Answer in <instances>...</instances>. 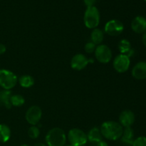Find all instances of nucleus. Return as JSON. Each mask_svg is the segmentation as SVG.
Wrapping results in <instances>:
<instances>
[{"mask_svg":"<svg viewBox=\"0 0 146 146\" xmlns=\"http://www.w3.org/2000/svg\"><path fill=\"white\" fill-rule=\"evenodd\" d=\"M100 131L105 138L110 141H116L122 136L123 128L115 121H106L102 123Z\"/></svg>","mask_w":146,"mask_h":146,"instance_id":"nucleus-1","label":"nucleus"},{"mask_svg":"<svg viewBox=\"0 0 146 146\" xmlns=\"http://www.w3.org/2000/svg\"><path fill=\"white\" fill-rule=\"evenodd\" d=\"M45 141L48 146H64L66 142V135L61 128H54L47 133Z\"/></svg>","mask_w":146,"mask_h":146,"instance_id":"nucleus-2","label":"nucleus"},{"mask_svg":"<svg viewBox=\"0 0 146 146\" xmlns=\"http://www.w3.org/2000/svg\"><path fill=\"white\" fill-rule=\"evenodd\" d=\"M84 24L88 29L96 28L100 22V13L98 9L94 7H87L84 14Z\"/></svg>","mask_w":146,"mask_h":146,"instance_id":"nucleus-3","label":"nucleus"},{"mask_svg":"<svg viewBox=\"0 0 146 146\" xmlns=\"http://www.w3.org/2000/svg\"><path fill=\"white\" fill-rule=\"evenodd\" d=\"M18 78L9 70L0 69V86L4 90H11L17 84Z\"/></svg>","mask_w":146,"mask_h":146,"instance_id":"nucleus-4","label":"nucleus"},{"mask_svg":"<svg viewBox=\"0 0 146 146\" xmlns=\"http://www.w3.org/2000/svg\"><path fill=\"white\" fill-rule=\"evenodd\" d=\"M68 140L72 146H84L88 141L86 134L78 128H73L68 131Z\"/></svg>","mask_w":146,"mask_h":146,"instance_id":"nucleus-5","label":"nucleus"},{"mask_svg":"<svg viewBox=\"0 0 146 146\" xmlns=\"http://www.w3.org/2000/svg\"><path fill=\"white\" fill-rule=\"evenodd\" d=\"M95 56L97 61L101 64H108L112 59V51L106 45L101 44L96 46L95 50Z\"/></svg>","mask_w":146,"mask_h":146,"instance_id":"nucleus-6","label":"nucleus"},{"mask_svg":"<svg viewBox=\"0 0 146 146\" xmlns=\"http://www.w3.org/2000/svg\"><path fill=\"white\" fill-rule=\"evenodd\" d=\"M105 32L112 36H116L122 34L124 30V25L121 21L112 19L108 21L104 27Z\"/></svg>","mask_w":146,"mask_h":146,"instance_id":"nucleus-7","label":"nucleus"},{"mask_svg":"<svg viewBox=\"0 0 146 146\" xmlns=\"http://www.w3.org/2000/svg\"><path fill=\"white\" fill-rule=\"evenodd\" d=\"M131 65V59L125 54H119L113 60V66L117 72L122 74L126 72Z\"/></svg>","mask_w":146,"mask_h":146,"instance_id":"nucleus-8","label":"nucleus"},{"mask_svg":"<svg viewBox=\"0 0 146 146\" xmlns=\"http://www.w3.org/2000/svg\"><path fill=\"white\" fill-rule=\"evenodd\" d=\"M42 116V111L40 107L32 106L26 112L25 118L27 122L31 125H36L39 123Z\"/></svg>","mask_w":146,"mask_h":146,"instance_id":"nucleus-9","label":"nucleus"},{"mask_svg":"<svg viewBox=\"0 0 146 146\" xmlns=\"http://www.w3.org/2000/svg\"><path fill=\"white\" fill-rule=\"evenodd\" d=\"M89 60L82 54H76L71 61V66L73 69L81 71L85 68L88 65Z\"/></svg>","mask_w":146,"mask_h":146,"instance_id":"nucleus-10","label":"nucleus"},{"mask_svg":"<svg viewBox=\"0 0 146 146\" xmlns=\"http://www.w3.org/2000/svg\"><path fill=\"white\" fill-rule=\"evenodd\" d=\"M135 120V114L130 110H125L122 111L119 115V123L123 127H131Z\"/></svg>","mask_w":146,"mask_h":146,"instance_id":"nucleus-11","label":"nucleus"},{"mask_svg":"<svg viewBox=\"0 0 146 146\" xmlns=\"http://www.w3.org/2000/svg\"><path fill=\"white\" fill-rule=\"evenodd\" d=\"M131 29L136 34H143L146 31V19L142 16H138L131 22Z\"/></svg>","mask_w":146,"mask_h":146,"instance_id":"nucleus-12","label":"nucleus"},{"mask_svg":"<svg viewBox=\"0 0 146 146\" xmlns=\"http://www.w3.org/2000/svg\"><path fill=\"white\" fill-rule=\"evenodd\" d=\"M132 76L138 80L146 79V62L140 61L135 64L132 69Z\"/></svg>","mask_w":146,"mask_h":146,"instance_id":"nucleus-13","label":"nucleus"},{"mask_svg":"<svg viewBox=\"0 0 146 146\" xmlns=\"http://www.w3.org/2000/svg\"><path fill=\"white\" fill-rule=\"evenodd\" d=\"M121 142L126 146H132L134 141V131L131 127L125 128L121 136Z\"/></svg>","mask_w":146,"mask_h":146,"instance_id":"nucleus-14","label":"nucleus"},{"mask_svg":"<svg viewBox=\"0 0 146 146\" xmlns=\"http://www.w3.org/2000/svg\"><path fill=\"white\" fill-rule=\"evenodd\" d=\"M11 96L12 93L10 91V90L3 89L0 91V104L7 109H9L12 106L10 102Z\"/></svg>","mask_w":146,"mask_h":146,"instance_id":"nucleus-15","label":"nucleus"},{"mask_svg":"<svg viewBox=\"0 0 146 146\" xmlns=\"http://www.w3.org/2000/svg\"><path fill=\"white\" fill-rule=\"evenodd\" d=\"M87 138L90 142L93 143H97L102 141L103 135L99 128L97 127H94V128H91L88 133L87 134Z\"/></svg>","mask_w":146,"mask_h":146,"instance_id":"nucleus-16","label":"nucleus"},{"mask_svg":"<svg viewBox=\"0 0 146 146\" xmlns=\"http://www.w3.org/2000/svg\"><path fill=\"white\" fill-rule=\"evenodd\" d=\"M104 32L101 29H94L93 31L91 32V42L95 44L96 45H98L101 44V42L104 41Z\"/></svg>","mask_w":146,"mask_h":146,"instance_id":"nucleus-17","label":"nucleus"},{"mask_svg":"<svg viewBox=\"0 0 146 146\" xmlns=\"http://www.w3.org/2000/svg\"><path fill=\"white\" fill-rule=\"evenodd\" d=\"M11 138V130L8 125L0 124V142L7 143Z\"/></svg>","mask_w":146,"mask_h":146,"instance_id":"nucleus-18","label":"nucleus"},{"mask_svg":"<svg viewBox=\"0 0 146 146\" xmlns=\"http://www.w3.org/2000/svg\"><path fill=\"white\" fill-rule=\"evenodd\" d=\"M20 86L23 88H30L34 84V79L29 75L21 76L18 79Z\"/></svg>","mask_w":146,"mask_h":146,"instance_id":"nucleus-19","label":"nucleus"},{"mask_svg":"<svg viewBox=\"0 0 146 146\" xmlns=\"http://www.w3.org/2000/svg\"><path fill=\"white\" fill-rule=\"evenodd\" d=\"M118 49L121 54H127L129 52L130 50L131 49V44L128 40L127 39H122L118 43Z\"/></svg>","mask_w":146,"mask_h":146,"instance_id":"nucleus-20","label":"nucleus"},{"mask_svg":"<svg viewBox=\"0 0 146 146\" xmlns=\"http://www.w3.org/2000/svg\"><path fill=\"white\" fill-rule=\"evenodd\" d=\"M11 106L16 107H20L23 106L25 103V99L24 97L19 94H16V95H12L10 99Z\"/></svg>","mask_w":146,"mask_h":146,"instance_id":"nucleus-21","label":"nucleus"},{"mask_svg":"<svg viewBox=\"0 0 146 146\" xmlns=\"http://www.w3.org/2000/svg\"><path fill=\"white\" fill-rule=\"evenodd\" d=\"M28 133L29 137L31 139H36L40 135V131L39 128L38 127L35 126V125H32L30 127L28 130Z\"/></svg>","mask_w":146,"mask_h":146,"instance_id":"nucleus-22","label":"nucleus"},{"mask_svg":"<svg viewBox=\"0 0 146 146\" xmlns=\"http://www.w3.org/2000/svg\"><path fill=\"white\" fill-rule=\"evenodd\" d=\"M132 146H146V137L140 136L134 140Z\"/></svg>","mask_w":146,"mask_h":146,"instance_id":"nucleus-23","label":"nucleus"},{"mask_svg":"<svg viewBox=\"0 0 146 146\" xmlns=\"http://www.w3.org/2000/svg\"><path fill=\"white\" fill-rule=\"evenodd\" d=\"M96 48V45L93 42H91V41L87 43L85 45V47H84L85 51L88 54H92V53L95 52Z\"/></svg>","mask_w":146,"mask_h":146,"instance_id":"nucleus-24","label":"nucleus"},{"mask_svg":"<svg viewBox=\"0 0 146 146\" xmlns=\"http://www.w3.org/2000/svg\"><path fill=\"white\" fill-rule=\"evenodd\" d=\"M84 4L87 7H94L96 0H84Z\"/></svg>","mask_w":146,"mask_h":146,"instance_id":"nucleus-25","label":"nucleus"},{"mask_svg":"<svg viewBox=\"0 0 146 146\" xmlns=\"http://www.w3.org/2000/svg\"><path fill=\"white\" fill-rule=\"evenodd\" d=\"M93 146H108V145L106 142H105L104 141H101L100 142L97 143H94V145Z\"/></svg>","mask_w":146,"mask_h":146,"instance_id":"nucleus-26","label":"nucleus"},{"mask_svg":"<svg viewBox=\"0 0 146 146\" xmlns=\"http://www.w3.org/2000/svg\"><path fill=\"white\" fill-rule=\"evenodd\" d=\"M6 50H7V48L3 44H0V55L4 54L6 52Z\"/></svg>","mask_w":146,"mask_h":146,"instance_id":"nucleus-27","label":"nucleus"},{"mask_svg":"<svg viewBox=\"0 0 146 146\" xmlns=\"http://www.w3.org/2000/svg\"><path fill=\"white\" fill-rule=\"evenodd\" d=\"M142 41H143V44L145 45V46H146V31L143 33V34Z\"/></svg>","mask_w":146,"mask_h":146,"instance_id":"nucleus-28","label":"nucleus"},{"mask_svg":"<svg viewBox=\"0 0 146 146\" xmlns=\"http://www.w3.org/2000/svg\"><path fill=\"white\" fill-rule=\"evenodd\" d=\"M34 146H47L46 144L42 143H36Z\"/></svg>","mask_w":146,"mask_h":146,"instance_id":"nucleus-29","label":"nucleus"},{"mask_svg":"<svg viewBox=\"0 0 146 146\" xmlns=\"http://www.w3.org/2000/svg\"><path fill=\"white\" fill-rule=\"evenodd\" d=\"M21 146H29V145H27V144H24V145H21Z\"/></svg>","mask_w":146,"mask_h":146,"instance_id":"nucleus-30","label":"nucleus"},{"mask_svg":"<svg viewBox=\"0 0 146 146\" xmlns=\"http://www.w3.org/2000/svg\"><path fill=\"white\" fill-rule=\"evenodd\" d=\"M64 146H72V145H70V144H69V145H65Z\"/></svg>","mask_w":146,"mask_h":146,"instance_id":"nucleus-31","label":"nucleus"},{"mask_svg":"<svg viewBox=\"0 0 146 146\" xmlns=\"http://www.w3.org/2000/svg\"><path fill=\"white\" fill-rule=\"evenodd\" d=\"M144 1H146V0H144Z\"/></svg>","mask_w":146,"mask_h":146,"instance_id":"nucleus-32","label":"nucleus"}]
</instances>
